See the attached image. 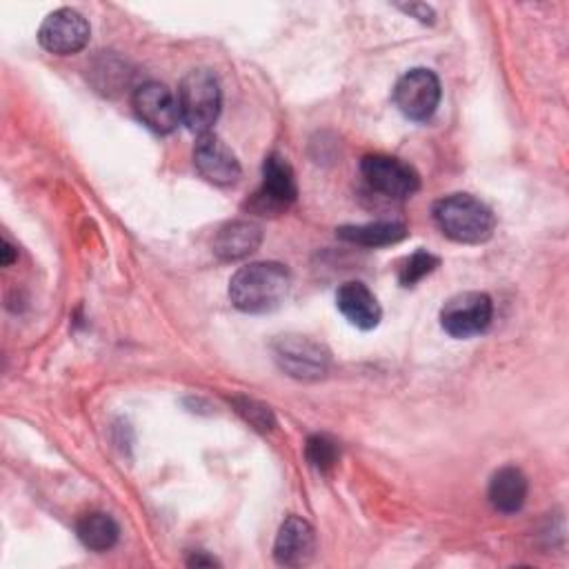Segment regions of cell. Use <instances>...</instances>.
Wrapping results in <instances>:
<instances>
[{
    "instance_id": "1",
    "label": "cell",
    "mask_w": 569,
    "mask_h": 569,
    "mask_svg": "<svg viewBox=\"0 0 569 569\" xmlns=\"http://www.w3.org/2000/svg\"><path fill=\"white\" fill-rule=\"evenodd\" d=\"M289 271L280 262H251L229 280V298L244 313L278 309L289 293Z\"/></svg>"
},
{
    "instance_id": "2",
    "label": "cell",
    "mask_w": 569,
    "mask_h": 569,
    "mask_svg": "<svg viewBox=\"0 0 569 569\" xmlns=\"http://www.w3.org/2000/svg\"><path fill=\"white\" fill-rule=\"evenodd\" d=\"M433 220L447 238L465 244L485 242L496 229V218L491 209L469 193H453L440 198L433 204Z\"/></svg>"
},
{
    "instance_id": "3",
    "label": "cell",
    "mask_w": 569,
    "mask_h": 569,
    "mask_svg": "<svg viewBox=\"0 0 569 569\" xmlns=\"http://www.w3.org/2000/svg\"><path fill=\"white\" fill-rule=\"evenodd\" d=\"M180 122L193 133H209L220 116L222 93L218 78L209 69H191L178 84Z\"/></svg>"
},
{
    "instance_id": "4",
    "label": "cell",
    "mask_w": 569,
    "mask_h": 569,
    "mask_svg": "<svg viewBox=\"0 0 569 569\" xmlns=\"http://www.w3.org/2000/svg\"><path fill=\"white\" fill-rule=\"evenodd\" d=\"M493 318V302L482 291H462L451 296L440 309V327L451 338H471L482 333Z\"/></svg>"
},
{
    "instance_id": "5",
    "label": "cell",
    "mask_w": 569,
    "mask_h": 569,
    "mask_svg": "<svg viewBox=\"0 0 569 569\" xmlns=\"http://www.w3.org/2000/svg\"><path fill=\"white\" fill-rule=\"evenodd\" d=\"M440 102V80L431 69L416 67L398 78L393 87V104L398 111L416 122H425L433 116Z\"/></svg>"
},
{
    "instance_id": "6",
    "label": "cell",
    "mask_w": 569,
    "mask_h": 569,
    "mask_svg": "<svg viewBox=\"0 0 569 569\" xmlns=\"http://www.w3.org/2000/svg\"><path fill=\"white\" fill-rule=\"evenodd\" d=\"M296 196L298 187L293 169L282 156L271 153L262 162V184L247 204L251 211L260 216H276L282 209H287L296 200Z\"/></svg>"
},
{
    "instance_id": "7",
    "label": "cell",
    "mask_w": 569,
    "mask_h": 569,
    "mask_svg": "<svg viewBox=\"0 0 569 569\" xmlns=\"http://www.w3.org/2000/svg\"><path fill=\"white\" fill-rule=\"evenodd\" d=\"M273 356L280 369L298 380H318L329 367V351L307 336H280Z\"/></svg>"
},
{
    "instance_id": "8",
    "label": "cell",
    "mask_w": 569,
    "mask_h": 569,
    "mask_svg": "<svg viewBox=\"0 0 569 569\" xmlns=\"http://www.w3.org/2000/svg\"><path fill=\"white\" fill-rule=\"evenodd\" d=\"M360 171L371 189L389 198H409L420 187V176L416 173V169L391 156H365L360 162Z\"/></svg>"
},
{
    "instance_id": "9",
    "label": "cell",
    "mask_w": 569,
    "mask_h": 569,
    "mask_svg": "<svg viewBox=\"0 0 569 569\" xmlns=\"http://www.w3.org/2000/svg\"><path fill=\"white\" fill-rule=\"evenodd\" d=\"M89 33L91 29H89V22L82 18V13L69 7H62L42 20L38 29V42L49 53L69 56L84 49V44L89 42Z\"/></svg>"
},
{
    "instance_id": "10",
    "label": "cell",
    "mask_w": 569,
    "mask_h": 569,
    "mask_svg": "<svg viewBox=\"0 0 569 569\" xmlns=\"http://www.w3.org/2000/svg\"><path fill=\"white\" fill-rule=\"evenodd\" d=\"M133 109L153 133H171L180 122L176 96L160 82H144L133 91Z\"/></svg>"
},
{
    "instance_id": "11",
    "label": "cell",
    "mask_w": 569,
    "mask_h": 569,
    "mask_svg": "<svg viewBox=\"0 0 569 569\" xmlns=\"http://www.w3.org/2000/svg\"><path fill=\"white\" fill-rule=\"evenodd\" d=\"M193 164L198 173L211 184H233L240 178V162L236 153L211 131L202 133L193 144Z\"/></svg>"
},
{
    "instance_id": "12",
    "label": "cell",
    "mask_w": 569,
    "mask_h": 569,
    "mask_svg": "<svg viewBox=\"0 0 569 569\" xmlns=\"http://www.w3.org/2000/svg\"><path fill=\"white\" fill-rule=\"evenodd\" d=\"M316 551V533L313 527L298 516H289L276 536L273 558L284 567H300L311 560Z\"/></svg>"
},
{
    "instance_id": "13",
    "label": "cell",
    "mask_w": 569,
    "mask_h": 569,
    "mask_svg": "<svg viewBox=\"0 0 569 569\" xmlns=\"http://www.w3.org/2000/svg\"><path fill=\"white\" fill-rule=\"evenodd\" d=\"M336 307L353 327H358L362 331L378 327V322L382 318V309H380L376 296L369 291L367 284H362L358 280H349L338 287Z\"/></svg>"
},
{
    "instance_id": "14",
    "label": "cell",
    "mask_w": 569,
    "mask_h": 569,
    "mask_svg": "<svg viewBox=\"0 0 569 569\" xmlns=\"http://www.w3.org/2000/svg\"><path fill=\"white\" fill-rule=\"evenodd\" d=\"M262 242V229L251 220H233L218 229L213 253L220 260H240L253 253Z\"/></svg>"
},
{
    "instance_id": "15",
    "label": "cell",
    "mask_w": 569,
    "mask_h": 569,
    "mask_svg": "<svg viewBox=\"0 0 569 569\" xmlns=\"http://www.w3.org/2000/svg\"><path fill=\"white\" fill-rule=\"evenodd\" d=\"M527 478L518 467H502L489 480V502L496 511L516 513L527 500Z\"/></svg>"
},
{
    "instance_id": "16",
    "label": "cell",
    "mask_w": 569,
    "mask_h": 569,
    "mask_svg": "<svg viewBox=\"0 0 569 569\" xmlns=\"http://www.w3.org/2000/svg\"><path fill=\"white\" fill-rule=\"evenodd\" d=\"M338 238L356 242L362 247H385L402 240L407 227L402 222H367V224H345L336 229Z\"/></svg>"
},
{
    "instance_id": "17",
    "label": "cell",
    "mask_w": 569,
    "mask_h": 569,
    "mask_svg": "<svg viewBox=\"0 0 569 569\" xmlns=\"http://www.w3.org/2000/svg\"><path fill=\"white\" fill-rule=\"evenodd\" d=\"M78 540L91 551H107L118 542V522L104 511L84 513L76 525Z\"/></svg>"
},
{
    "instance_id": "18",
    "label": "cell",
    "mask_w": 569,
    "mask_h": 569,
    "mask_svg": "<svg viewBox=\"0 0 569 569\" xmlns=\"http://www.w3.org/2000/svg\"><path fill=\"white\" fill-rule=\"evenodd\" d=\"M438 264H440L438 256H433V253H429L425 249H418L416 253H411L402 262V267L398 271V280H400L402 287H413L418 280L429 276Z\"/></svg>"
},
{
    "instance_id": "19",
    "label": "cell",
    "mask_w": 569,
    "mask_h": 569,
    "mask_svg": "<svg viewBox=\"0 0 569 569\" xmlns=\"http://www.w3.org/2000/svg\"><path fill=\"white\" fill-rule=\"evenodd\" d=\"M305 456L309 460V465L318 471H329L336 460H338V445L322 433L309 436L307 445H305Z\"/></svg>"
},
{
    "instance_id": "20",
    "label": "cell",
    "mask_w": 569,
    "mask_h": 569,
    "mask_svg": "<svg viewBox=\"0 0 569 569\" xmlns=\"http://www.w3.org/2000/svg\"><path fill=\"white\" fill-rule=\"evenodd\" d=\"M233 405H236V411H238L249 425H253L256 429L267 431V429L273 427V416H271V409H269V407H264V405H260V402H256V400H251V398H236Z\"/></svg>"
},
{
    "instance_id": "21",
    "label": "cell",
    "mask_w": 569,
    "mask_h": 569,
    "mask_svg": "<svg viewBox=\"0 0 569 569\" xmlns=\"http://www.w3.org/2000/svg\"><path fill=\"white\" fill-rule=\"evenodd\" d=\"M400 9H402L405 13H409V16H413L416 20H420L422 24H431L433 18H436V13H433V9H431L429 4L413 2V4H400Z\"/></svg>"
},
{
    "instance_id": "22",
    "label": "cell",
    "mask_w": 569,
    "mask_h": 569,
    "mask_svg": "<svg viewBox=\"0 0 569 569\" xmlns=\"http://www.w3.org/2000/svg\"><path fill=\"white\" fill-rule=\"evenodd\" d=\"M191 567H213V565H218L213 558H209V556H204L202 551H198V553H193L189 560H187Z\"/></svg>"
},
{
    "instance_id": "23",
    "label": "cell",
    "mask_w": 569,
    "mask_h": 569,
    "mask_svg": "<svg viewBox=\"0 0 569 569\" xmlns=\"http://www.w3.org/2000/svg\"><path fill=\"white\" fill-rule=\"evenodd\" d=\"M2 264H9L11 262V258H13V247L7 242V240H2Z\"/></svg>"
}]
</instances>
